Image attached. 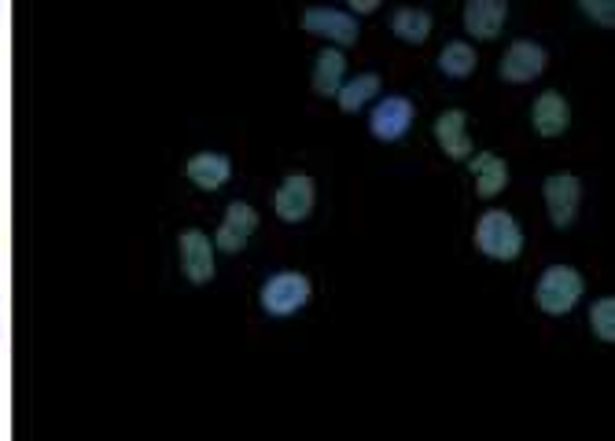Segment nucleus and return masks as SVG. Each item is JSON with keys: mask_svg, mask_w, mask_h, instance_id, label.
Returning <instances> with one entry per match:
<instances>
[{"mask_svg": "<svg viewBox=\"0 0 615 441\" xmlns=\"http://www.w3.org/2000/svg\"><path fill=\"white\" fill-rule=\"evenodd\" d=\"M476 247L494 262H512L524 251V232L509 210H487L476 224Z\"/></svg>", "mask_w": 615, "mask_h": 441, "instance_id": "nucleus-1", "label": "nucleus"}, {"mask_svg": "<svg viewBox=\"0 0 615 441\" xmlns=\"http://www.w3.org/2000/svg\"><path fill=\"white\" fill-rule=\"evenodd\" d=\"M535 299H538V310L549 316L571 313L576 302L582 299V276L576 269H568V265H553V269L542 272Z\"/></svg>", "mask_w": 615, "mask_h": 441, "instance_id": "nucleus-2", "label": "nucleus"}, {"mask_svg": "<svg viewBox=\"0 0 615 441\" xmlns=\"http://www.w3.org/2000/svg\"><path fill=\"white\" fill-rule=\"evenodd\" d=\"M306 299H310V280L303 272H276L262 287V310L273 316L299 313Z\"/></svg>", "mask_w": 615, "mask_h": 441, "instance_id": "nucleus-3", "label": "nucleus"}, {"mask_svg": "<svg viewBox=\"0 0 615 441\" xmlns=\"http://www.w3.org/2000/svg\"><path fill=\"white\" fill-rule=\"evenodd\" d=\"M413 118H417V107L409 104L406 96H387V100H380V104L373 107V121H368V129H373L376 140L395 143V140H402L409 132Z\"/></svg>", "mask_w": 615, "mask_h": 441, "instance_id": "nucleus-4", "label": "nucleus"}, {"mask_svg": "<svg viewBox=\"0 0 615 441\" xmlns=\"http://www.w3.org/2000/svg\"><path fill=\"white\" fill-rule=\"evenodd\" d=\"M542 192H546V207H549L553 224H557V229H568V224L576 221L579 202H582L579 177H571V173H557V177H549L546 184H542Z\"/></svg>", "mask_w": 615, "mask_h": 441, "instance_id": "nucleus-5", "label": "nucleus"}, {"mask_svg": "<svg viewBox=\"0 0 615 441\" xmlns=\"http://www.w3.org/2000/svg\"><path fill=\"white\" fill-rule=\"evenodd\" d=\"M317 202V188L306 173H292L276 188V218L281 221H306Z\"/></svg>", "mask_w": 615, "mask_h": 441, "instance_id": "nucleus-6", "label": "nucleus"}, {"mask_svg": "<svg viewBox=\"0 0 615 441\" xmlns=\"http://www.w3.org/2000/svg\"><path fill=\"white\" fill-rule=\"evenodd\" d=\"M542 67H546L542 45H535V40H516L505 53V59H501V78L509 85H527V81H535L542 74Z\"/></svg>", "mask_w": 615, "mask_h": 441, "instance_id": "nucleus-7", "label": "nucleus"}, {"mask_svg": "<svg viewBox=\"0 0 615 441\" xmlns=\"http://www.w3.org/2000/svg\"><path fill=\"white\" fill-rule=\"evenodd\" d=\"M303 26L310 30V34H321L343 48L357 40V19L340 12V8H310V12L303 15Z\"/></svg>", "mask_w": 615, "mask_h": 441, "instance_id": "nucleus-8", "label": "nucleus"}, {"mask_svg": "<svg viewBox=\"0 0 615 441\" xmlns=\"http://www.w3.org/2000/svg\"><path fill=\"white\" fill-rule=\"evenodd\" d=\"M181 265L192 283H210L214 276V243L200 229H189L181 235Z\"/></svg>", "mask_w": 615, "mask_h": 441, "instance_id": "nucleus-9", "label": "nucleus"}, {"mask_svg": "<svg viewBox=\"0 0 615 441\" xmlns=\"http://www.w3.org/2000/svg\"><path fill=\"white\" fill-rule=\"evenodd\" d=\"M254 229H259V213H254L248 202H232V207L225 210V221L218 229V251L225 254L243 251V243L251 240Z\"/></svg>", "mask_w": 615, "mask_h": 441, "instance_id": "nucleus-10", "label": "nucleus"}, {"mask_svg": "<svg viewBox=\"0 0 615 441\" xmlns=\"http://www.w3.org/2000/svg\"><path fill=\"white\" fill-rule=\"evenodd\" d=\"M435 140L449 159L468 162L471 159V137H468V115L465 111H446V115H439Z\"/></svg>", "mask_w": 615, "mask_h": 441, "instance_id": "nucleus-11", "label": "nucleus"}, {"mask_svg": "<svg viewBox=\"0 0 615 441\" xmlns=\"http://www.w3.org/2000/svg\"><path fill=\"white\" fill-rule=\"evenodd\" d=\"M509 19L505 0H468L465 4V26L471 37H498Z\"/></svg>", "mask_w": 615, "mask_h": 441, "instance_id": "nucleus-12", "label": "nucleus"}, {"mask_svg": "<svg viewBox=\"0 0 615 441\" xmlns=\"http://www.w3.org/2000/svg\"><path fill=\"white\" fill-rule=\"evenodd\" d=\"M531 121H535V129L542 137H560L571 121L568 100H563L560 92H542L535 100V107H531Z\"/></svg>", "mask_w": 615, "mask_h": 441, "instance_id": "nucleus-13", "label": "nucleus"}, {"mask_svg": "<svg viewBox=\"0 0 615 441\" xmlns=\"http://www.w3.org/2000/svg\"><path fill=\"white\" fill-rule=\"evenodd\" d=\"M468 170L476 173V192L483 195V199L505 192V184H509L505 159H498V155H490V151H483V155H471L468 159Z\"/></svg>", "mask_w": 615, "mask_h": 441, "instance_id": "nucleus-14", "label": "nucleus"}, {"mask_svg": "<svg viewBox=\"0 0 615 441\" xmlns=\"http://www.w3.org/2000/svg\"><path fill=\"white\" fill-rule=\"evenodd\" d=\"M184 170H189V177L196 181L200 188H207V192L221 188V184L232 177V162L225 159V155H218V151H203V155H192Z\"/></svg>", "mask_w": 615, "mask_h": 441, "instance_id": "nucleus-15", "label": "nucleus"}, {"mask_svg": "<svg viewBox=\"0 0 615 441\" xmlns=\"http://www.w3.org/2000/svg\"><path fill=\"white\" fill-rule=\"evenodd\" d=\"M343 74H346L343 53H335V48H324V53L317 56V67H314V89L321 92V96H335V92L343 89Z\"/></svg>", "mask_w": 615, "mask_h": 441, "instance_id": "nucleus-16", "label": "nucleus"}, {"mask_svg": "<svg viewBox=\"0 0 615 441\" xmlns=\"http://www.w3.org/2000/svg\"><path fill=\"white\" fill-rule=\"evenodd\" d=\"M391 26L409 45H420V40L432 34V12H424V8H398L391 15Z\"/></svg>", "mask_w": 615, "mask_h": 441, "instance_id": "nucleus-17", "label": "nucleus"}, {"mask_svg": "<svg viewBox=\"0 0 615 441\" xmlns=\"http://www.w3.org/2000/svg\"><path fill=\"white\" fill-rule=\"evenodd\" d=\"M476 63H479L476 48L465 45V40H449L443 48V56H439V70H443L446 78H468L471 70H476Z\"/></svg>", "mask_w": 615, "mask_h": 441, "instance_id": "nucleus-18", "label": "nucleus"}, {"mask_svg": "<svg viewBox=\"0 0 615 441\" xmlns=\"http://www.w3.org/2000/svg\"><path fill=\"white\" fill-rule=\"evenodd\" d=\"M376 92H380V78H376V74H362V78L346 81V85L335 92V96H340V107L346 111V115H354V111H362L365 104H373Z\"/></svg>", "mask_w": 615, "mask_h": 441, "instance_id": "nucleus-19", "label": "nucleus"}, {"mask_svg": "<svg viewBox=\"0 0 615 441\" xmlns=\"http://www.w3.org/2000/svg\"><path fill=\"white\" fill-rule=\"evenodd\" d=\"M590 324H593V335H597L601 343H615V302L612 299H597V302H593Z\"/></svg>", "mask_w": 615, "mask_h": 441, "instance_id": "nucleus-20", "label": "nucleus"}, {"mask_svg": "<svg viewBox=\"0 0 615 441\" xmlns=\"http://www.w3.org/2000/svg\"><path fill=\"white\" fill-rule=\"evenodd\" d=\"M579 8H582V12H590L601 26H612V23H615V8H612V4H597V0H582Z\"/></svg>", "mask_w": 615, "mask_h": 441, "instance_id": "nucleus-21", "label": "nucleus"}, {"mask_svg": "<svg viewBox=\"0 0 615 441\" xmlns=\"http://www.w3.org/2000/svg\"><path fill=\"white\" fill-rule=\"evenodd\" d=\"M354 12H376V8H380V4H376V0H354Z\"/></svg>", "mask_w": 615, "mask_h": 441, "instance_id": "nucleus-22", "label": "nucleus"}]
</instances>
